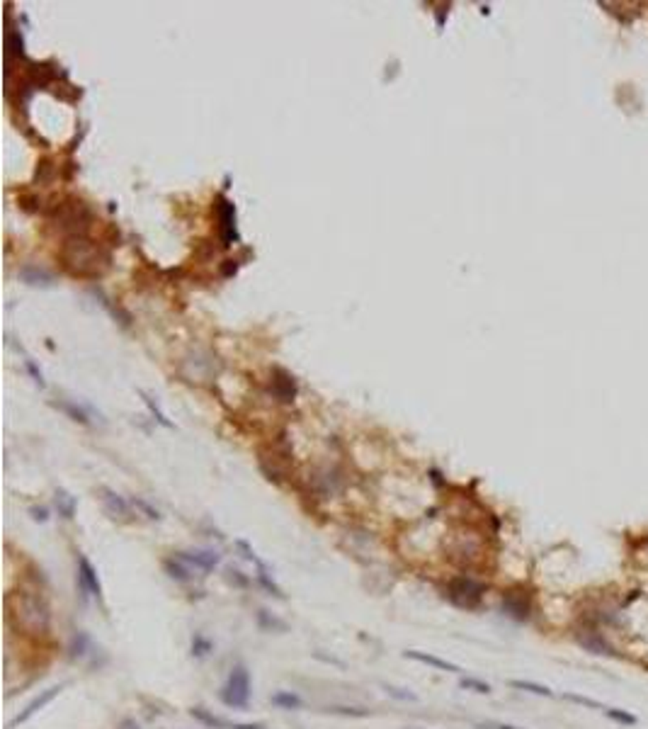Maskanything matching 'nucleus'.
<instances>
[{
	"mask_svg": "<svg viewBox=\"0 0 648 729\" xmlns=\"http://www.w3.org/2000/svg\"><path fill=\"white\" fill-rule=\"evenodd\" d=\"M12 615H15L17 625L27 630L30 635H46L49 630V608H46L44 598L37 593H17L15 603H12Z\"/></svg>",
	"mask_w": 648,
	"mask_h": 729,
	"instance_id": "obj_1",
	"label": "nucleus"
},
{
	"mask_svg": "<svg viewBox=\"0 0 648 729\" xmlns=\"http://www.w3.org/2000/svg\"><path fill=\"white\" fill-rule=\"evenodd\" d=\"M64 258L66 265L78 275H98L107 265V255H100V251L95 246H90L88 241H83L80 236L71 238L64 251Z\"/></svg>",
	"mask_w": 648,
	"mask_h": 729,
	"instance_id": "obj_2",
	"label": "nucleus"
},
{
	"mask_svg": "<svg viewBox=\"0 0 648 729\" xmlns=\"http://www.w3.org/2000/svg\"><path fill=\"white\" fill-rule=\"evenodd\" d=\"M485 584H481L474 576H456L447 586V598L456 605V608H464V611H474L476 605L483 600Z\"/></svg>",
	"mask_w": 648,
	"mask_h": 729,
	"instance_id": "obj_3",
	"label": "nucleus"
},
{
	"mask_svg": "<svg viewBox=\"0 0 648 729\" xmlns=\"http://www.w3.org/2000/svg\"><path fill=\"white\" fill-rule=\"evenodd\" d=\"M221 700L223 705L233 710H246L250 703V674H248L246 666H233L231 674H228L226 685L221 688Z\"/></svg>",
	"mask_w": 648,
	"mask_h": 729,
	"instance_id": "obj_4",
	"label": "nucleus"
},
{
	"mask_svg": "<svg viewBox=\"0 0 648 729\" xmlns=\"http://www.w3.org/2000/svg\"><path fill=\"white\" fill-rule=\"evenodd\" d=\"M503 613L517 622L530 620L532 615V595L525 588H510L503 595Z\"/></svg>",
	"mask_w": 648,
	"mask_h": 729,
	"instance_id": "obj_5",
	"label": "nucleus"
},
{
	"mask_svg": "<svg viewBox=\"0 0 648 729\" xmlns=\"http://www.w3.org/2000/svg\"><path fill=\"white\" fill-rule=\"evenodd\" d=\"M216 214H219V228H221L223 246H231L233 241H238L236 209H233V204L228 202L223 195H219V199H216Z\"/></svg>",
	"mask_w": 648,
	"mask_h": 729,
	"instance_id": "obj_6",
	"label": "nucleus"
},
{
	"mask_svg": "<svg viewBox=\"0 0 648 729\" xmlns=\"http://www.w3.org/2000/svg\"><path fill=\"white\" fill-rule=\"evenodd\" d=\"M78 584L88 595H93V598H98V600L102 598V584H100L98 571H95V566L90 564L88 557H83V555H78Z\"/></svg>",
	"mask_w": 648,
	"mask_h": 729,
	"instance_id": "obj_7",
	"label": "nucleus"
},
{
	"mask_svg": "<svg viewBox=\"0 0 648 729\" xmlns=\"http://www.w3.org/2000/svg\"><path fill=\"white\" fill-rule=\"evenodd\" d=\"M178 557L189 564L194 571H214L221 561V557L214 550H192V552H178Z\"/></svg>",
	"mask_w": 648,
	"mask_h": 729,
	"instance_id": "obj_8",
	"label": "nucleus"
},
{
	"mask_svg": "<svg viewBox=\"0 0 648 729\" xmlns=\"http://www.w3.org/2000/svg\"><path fill=\"white\" fill-rule=\"evenodd\" d=\"M64 685H66V683H59V685H51V688L41 690V693H39V695H37V698H35V700H32V703H30V705H27V708H25V710H22V712H20V714H17V717H15V719H12V727H15V724H25V722H27V719H32V717H35V714H37V712H39V710H41V708H44V705H49V703H51V700H54V698H56V695H59V693H61V690H64Z\"/></svg>",
	"mask_w": 648,
	"mask_h": 729,
	"instance_id": "obj_9",
	"label": "nucleus"
},
{
	"mask_svg": "<svg viewBox=\"0 0 648 729\" xmlns=\"http://www.w3.org/2000/svg\"><path fill=\"white\" fill-rule=\"evenodd\" d=\"M272 394L282 404L294 402V397H297V382H294L292 375L284 372V370H275L272 372Z\"/></svg>",
	"mask_w": 648,
	"mask_h": 729,
	"instance_id": "obj_10",
	"label": "nucleus"
},
{
	"mask_svg": "<svg viewBox=\"0 0 648 729\" xmlns=\"http://www.w3.org/2000/svg\"><path fill=\"white\" fill-rule=\"evenodd\" d=\"M100 494H102L100 498H102V506L109 516L119 518V521H129V516H131V501H124L119 494L109 492V489H100Z\"/></svg>",
	"mask_w": 648,
	"mask_h": 729,
	"instance_id": "obj_11",
	"label": "nucleus"
},
{
	"mask_svg": "<svg viewBox=\"0 0 648 729\" xmlns=\"http://www.w3.org/2000/svg\"><path fill=\"white\" fill-rule=\"evenodd\" d=\"M403 656H406V659L418 661V664H427V666H432V669H437V671H450V674H461V666L452 664V661H447V659H440V656H435V654H425V651L408 649V651H403Z\"/></svg>",
	"mask_w": 648,
	"mask_h": 729,
	"instance_id": "obj_12",
	"label": "nucleus"
},
{
	"mask_svg": "<svg viewBox=\"0 0 648 729\" xmlns=\"http://www.w3.org/2000/svg\"><path fill=\"white\" fill-rule=\"evenodd\" d=\"M578 642H580V647H583V649L593 651V654H614V649L609 647V642L604 640L600 632H595V630L578 632Z\"/></svg>",
	"mask_w": 648,
	"mask_h": 729,
	"instance_id": "obj_13",
	"label": "nucleus"
},
{
	"mask_svg": "<svg viewBox=\"0 0 648 729\" xmlns=\"http://www.w3.org/2000/svg\"><path fill=\"white\" fill-rule=\"evenodd\" d=\"M163 569H165V574H168L170 579H173V581H180V584H189V581L194 579V569H192L189 564H185V561L180 559L178 555L170 557V559H165V561H163Z\"/></svg>",
	"mask_w": 648,
	"mask_h": 729,
	"instance_id": "obj_14",
	"label": "nucleus"
},
{
	"mask_svg": "<svg viewBox=\"0 0 648 729\" xmlns=\"http://www.w3.org/2000/svg\"><path fill=\"white\" fill-rule=\"evenodd\" d=\"M20 280L32 287H51L54 285V275L44 268H37V265H25L20 270Z\"/></svg>",
	"mask_w": 648,
	"mask_h": 729,
	"instance_id": "obj_15",
	"label": "nucleus"
},
{
	"mask_svg": "<svg viewBox=\"0 0 648 729\" xmlns=\"http://www.w3.org/2000/svg\"><path fill=\"white\" fill-rule=\"evenodd\" d=\"M270 703L279 710H299L304 705V700L297 693H292V690H277V693L270 695Z\"/></svg>",
	"mask_w": 648,
	"mask_h": 729,
	"instance_id": "obj_16",
	"label": "nucleus"
},
{
	"mask_svg": "<svg viewBox=\"0 0 648 729\" xmlns=\"http://www.w3.org/2000/svg\"><path fill=\"white\" fill-rule=\"evenodd\" d=\"M257 625L265 632H287V622L268 611H257Z\"/></svg>",
	"mask_w": 648,
	"mask_h": 729,
	"instance_id": "obj_17",
	"label": "nucleus"
},
{
	"mask_svg": "<svg viewBox=\"0 0 648 729\" xmlns=\"http://www.w3.org/2000/svg\"><path fill=\"white\" fill-rule=\"evenodd\" d=\"M88 647H90V637L85 635V632H75L73 640H71V659H83L85 654H88Z\"/></svg>",
	"mask_w": 648,
	"mask_h": 729,
	"instance_id": "obj_18",
	"label": "nucleus"
},
{
	"mask_svg": "<svg viewBox=\"0 0 648 729\" xmlns=\"http://www.w3.org/2000/svg\"><path fill=\"white\" fill-rule=\"evenodd\" d=\"M257 584L263 586V588L268 591L270 595H275V598H279V600L287 598V595H284V591L279 588L277 584H275V579H272V574H270V569H268V571H257Z\"/></svg>",
	"mask_w": 648,
	"mask_h": 729,
	"instance_id": "obj_19",
	"label": "nucleus"
},
{
	"mask_svg": "<svg viewBox=\"0 0 648 729\" xmlns=\"http://www.w3.org/2000/svg\"><path fill=\"white\" fill-rule=\"evenodd\" d=\"M510 685L517 690H527V693H535V695H541V698H551L554 695V690L546 688V685H539V683H532V681H510Z\"/></svg>",
	"mask_w": 648,
	"mask_h": 729,
	"instance_id": "obj_20",
	"label": "nucleus"
},
{
	"mask_svg": "<svg viewBox=\"0 0 648 729\" xmlns=\"http://www.w3.org/2000/svg\"><path fill=\"white\" fill-rule=\"evenodd\" d=\"M56 508H59V516L73 518L75 513V498L66 492H56Z\"/></svg>",
	"mask_w": 648,
	"mask_h": 729,
	"instance_id": "obj_21",
	"label": "nucleus"
},
{
	"mask_svg": "<svg viewBox=\"0 0 648 729\" xmlns=\"http://www.w3.org/2000/svg\"><path fill=\"white\" fill-rule=\"evenodd\" d=\"M331 714H342V717H369L367 708H347V705H331L326 708Z\"/></svg>",
	"mask_w": 648,
	"mask_h": 729,
	"instance_id": "obj_22",
	"label": "nucleus"
},
{
	"mask_svg": "<svg viewBox=\"0 0 648 729\" xmlns=\"http://www.w3.org/2000/svg\"><path fill=\"white\" fill-rule=\"evenodd\" d=\"M214 649V645L207 640L204 635H194L192 637V656H197V659H204V656H209Z\"/></svg>",
	"mask_w": 648,
	"mask_h": 729,
	"instance_id": "obj_23",
	"label": "nucleus"
},
{
	"mask_svg": "<svg viewBox=\"0 0 648 729\" xmlns=\"http://www.w3.org/2000/svg\"><path fill=\"white\" fill-rule=\"evenodd\" d=\"M384 690H386V695H391V698H396V700H403V703H416L418 700L416 693H411V690H406V688H398V685L386 683Z\"/></svg>",
	"mask_w": 648,
	"mask_h": 729,
	"instance_id": "obj_24",
	"label": "nucleus"
},
{
	"mask_svg": "<svg viewBox=\"0 0 648 729\" xmlns=\"http://www.w3.org/2000/svg\"><path fill=\"white\" fill-rule=\"evenodd\" d=\"M459 683H461V688L474 690V693H481V695H488V693H490V685L483 683V681H479V678H469V676H461Z\"/></svg>",
	"mask_w": 648,
	"mask_h": 729,
	"instance_id": "obj_25",
	"label": "nucleus"
},
{
	"mask_svg": "<svg viewBox=\"0 0 648 729\" xmlns=\"http://www.w3.org/2000/svg\"><path fill=\"white\" fill-rule=\"evenodd\" d=\"M564 698H566V700H571V703H578V705H585V708H593V710H602V712H604V710H607V708H604V705H602V703H598V700H593V698H583V695H575V693H566V695H564Z\"/></svg>",
	"mask_w": 648,
	"mask_h": 729,
	"instance_id": "obj_26",
	"label": "nucleus"
},
{
	"mask_svg": "<svg viewBox=\"0 0 648 729\" xmlns=\"http://www.w3.org/2000/svg\"><path fill=\"white\" fill-rule=\"evenodd\" d=\"M604 714H607L609 719H614V722H622V724H636V717L629 712H624V710H604Z\"/></svg>",
	"mask_w": 648,
	"mask_h": 729,
	"instance_id": "obj_27",
	"label": "nucleus"
},
{
	"mask_svg": "<svg viewBox=\"0 0 648 729\" xmlns=\"http://www.w3.org/2000/svg\"><path fill=\"white\" fill-rule=\"evenodd\" d=\"M131 506H134V508H139V511L144 513L146 518H151V521H158V518H160V516H158V511H156V508L151 506V503H146L144 498H134V501H131Z\"/></svg>",
	"mask_w": 648,
	"mask_h": 729,
	"instance_id": "obj_28",
	"label": "nucleus"
},
{
	"mask_svg": "<svg viewBox=\"0 0 648 729\" xmlns=\"http://www.w3.org/2000/svg\"><path fill=\"white\" fill-rule=\"evenodd\" d=\"M144 402H146V404H149V408H151V411H154V416H156V418H158V421H160V423H163V426H168V428H170V421H168V418H165V413H163V411H160V408H158V406H156V404H154V399H149V397H146V399H144Z\"/></svg>",
	"mask_w": 648,
	"mask_h": 729,
	"instance_id": "obj_29",
	"label": "nucleus"
},
{
	"mask_svg": "<svg viewBox=\"0 0 648 729\" xmlns=\"http://www.w3.org/2000/svg\"><path fill=\"white\" fill-rule=\"evenodd\" d=\"M226 574H228V581H231V584H236V586H248V579H246V576H243L238 569H228Z\"/></svg>",
	"mask_w": 648,
	"mask_h": 729,
	"instance_id": "obj_30",
	"label": "nucleus"
},
{
	"mask_svg": "<svg viewBox=\"0 0 648 729\" xmlns=\"http://www.w3.org/2000/svg\"><path fill=\"white\" fill-rule=\"evenodd\" d=\"M476 727L479 729H522V727H515V724H503V722H479Z\"/></svg>",
	"mask_w": 648,
	"mask_h": 729,
	"instance_id": "obj_31",
	"label": "nucleus"
},
{
	"mask_svg": "<svg viewBox=\"0 0 648 729\" xmlns=\"http://www.w3.org/2000/svg\"><path fill=\"white\" fill-rule=\"evenodd\" d=\"M61 408H64V411H68L71 413V416H73L75 418V421H88V418H85V413L83 411H80V408H75V406H71V404H61Z\"/></svg>",
	"mask_w": 648,
	"mask_h": 729,
	"instance_id": "obj_32",
	"label": "nucleus"
},
{
	"mask_svg": "<svg viewBox=\"0 0 648 729\" xmlns=\"http://www.w3.org/2000/svg\"><path fill=\"white\" fill-rule=\"evenodd\" d=\"M228 729H265L263 722H231Z\"/></svg>",
	"mask_w": 648,
	"mask_h": 729,
	"instance_id": "obj_33",
	"label": "nucleus"
},
{
	"mask_svg": "<svg viewBox=\"0 0 648 729\" xmlns=\"http://www.w3.org/2000/svg\"><path fill=\"white\" fill-rule=\"evenodd\" d=\"M30 513H32V518H35V521H39V523L49 521V511H46V508H30Z\"/></svg>",
	"mask_w": 648,
	"mask_h": 729,
	"instance_id": "obj_34",
	"label": "nucleus"
},
{
	"mask_svg": "<svg viewBox=\"0 0 648 729\" xmlns=\"http://www.w3.org/2000/svg\"><path fill=\"white\" fill-rule=\"evenodd\" d=\"M122 729H139V727H136L134 722H124V724H122Z\"/></svg>",
	"mask_w": 648,
	"mask_h": 729,
	"instance_id": "obj_35",
	"label": "nucleus"
}]
</instances>
